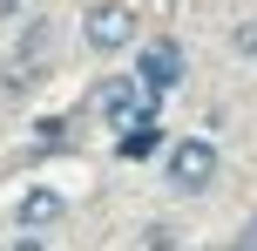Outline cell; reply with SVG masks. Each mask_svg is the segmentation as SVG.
<instances>
[{
    "label": "cell",
    "instance_id": "cell-6",
    "mask_svg": "<svg viewBox=\"0 0 257 251\" xmlns=\"http://www.w3.org/2000/svg\"><path fill=\"white\" fill-rule=\"evenodd\" d=\"M115 149H122V156H149V149H156V122H149V129H128V136H115Z\"/></svg>",
    "mask_w": 257,
    "mask_h": 251
},
{
    "label": "cell",
    "instance_id": "cell-2",
    "mask_svg": "<svg viewBox=\"0 0 257 251\" xmlns=\"http://www.w3.org/2000/svg\"><path fill=\"white\" fill-rule=\"evenodd\" d=\"M210 177H217V143L190 136V143L169 149V184L176 190H210Z\"/></svg>",
    "mask_w": 257,
    "mask_h": 251
},
{
    "label": "cell",
    "instance_id": "cell-4",
    "mask_svg": "<svg viewBox=\"0 0 257 251\" xmlns=\"http://www.w3.org/2000/svg\"><path fill=\"white\" fill-rule=\"evenodd\" d=\"M136 41V14L122 7V0H102V7L88 14V48H102V54H115Z\"/></svg>",
    "mask_w": 257,
    "mask_h": 251
},
{
    "label": "cell",
    "instance_id": "cell-1",
    "mask_svg": "<svg viewBox=\"0 0 257 251\" xmlns=\"http://www.w3.org/2000/svg\"><path fill=\"white\" fill-rule=\"evenodd\" d=\"M95 109H102V116H108V129H149V122H156V95L149 89H142V81L136 75H115V81H102V89H95Z\"/></svg>",
    "mask_w": 257,
    "mask_h": 251
},
{
    "label": "cell",
    "instance_id": "cell-5",
    "mask_svg": "<svg viewBox=\"0 0 257 251\" xmlns=\"http://www.w3.org/2000/svg\"><path fill=\"white\" fill-rule=\"evenodd\" d=\"M61 211H68V204L54 197V190H27V197L14 204V217H21V231H48V224H61Z\"/></svg>",
    "mask_w": 257,
    "mask_h": 251
},
{
    "label": "cell",
    "instance_id": "cell-7",
    "mask_svg": "<svg viewBox=\"0 0 257 251\" xmlns=\"http://www.w3.org/2000/svg\"><path fill=\"white\" fill-rule=\"evenodd\" d=\"M237 251H257V224H250V231H244V238H237Z\"/></svg>",
    "mask_w": 257,
    "mask_h": 251
},
{
    "label": "cell",
    "instance_id": "cell-3",
    "mask_svg": "<svg viewBox=\"0 0 257 251\" xmlns=\"http://www.w3.org/2000/svg\"><path fill=\"white\" fill-rule=\"evenodd\" d=\"M136 81H142L149 95H169V89L183 81V48H176V41H156V48H142Z\"/></svg>",
    "mask_w": 257,
    "mask_h": 251
}]
</instances>
